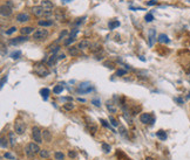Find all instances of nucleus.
Instances as JSON below:
<instances>
[{
  "instance_id": "obj_1",
  "label": "nucleus",
  "mask_w": 190,
  "mask_h": 160,
  "mask_svg": "<svg viewBox=\"0 0 190 160\" xmlns=\"http://www.w3.org/2000/svg\"><path fill=\"white\" fill-rule=\"evenodd\" d=\"M33 72L34 74H37L39 77H47L50 72L49 69L44 64V62H37L33 64Z\"/></svg>"
},
{
  "instance_id": "obj_2",
  "label": "nucleus",
  "mask_w": 190,
  "mask_h": 160,
  "mask_svg": "<svg viewBox=\"0 0 190 160\" xmlns=\"http://www.w3.org/2000/svg\"><path fill=\"white\" fill-rule=\"evenodd\" d=\"M40 147H39V144L37 143H29L27 144V146L25 147V153L27 154L28 158H34L39 152H40Z\"/></svg>"
},
{
  "instance_id": "obj_3",
  "label": "nucleus",
  "mask_w": 190,
  "mask_h": 160,
  "mask_svg": "<svg viewBox=\"0 0 190 160\" xmlns=\"http://www.w3.org/2000/svg\"><path fill=\"white\" fill-rule=\"evenodd\" d=\"M32 138L35 141L37 144H41L42 143V131L38 128V126H33L32 128Z\"/></svg>"
},
{
  "instance_id": "obj_4",
  "label": "nucleus",
  "mask_w": 190,
  "mask_h": 160,
  "mask_svg": "<svg viewBox=\"0 0 190 160\" xmlns=\"http://www.w3.org/2000/svg\"><path fill=\"white\" fill-rule=\"evenodd\" d=\"M48 36V30L47 29H37L35 32L33 33V39L37 41H41L47 39Z\"/></svg>"
},
{
  "instance_id": "obj_5",
  "label": "nucleus",
  "mask_w": 190,
  "mask_h": 160,
  "mask_svg": "<svg viewBox=\"0 0 190 160\" xmlns=\"http://www.w3.org/2000/svg\"><path fill=\"white\" fill-rule=\"evenodd\" d=\"M32 13L35 16H42V15H50L52 12H47L42 6H34L32 7Z\"/></svg>"
},
{
  "instance_id": "obj_6",
  "label": "nucleus",
  "mask_w": 190,
  "mask_h": 160,
  "mask_svg": "<svg viewBox=\"0 0 190 160\" xmlns=\"http://www.w3.org/2000/svg\"><path fill=\"white\" fill-rule=\"evenodd\" d=\"M140 122L142 124H148V125H153L155 122V117L151 113H141L140 116Z\"/></svg>"
},
{
  "instance_id": "obj_7",
  "label": "nucleus",
  "mask_w": 190,
  "mask_h": 160,
  "mask_svg": "<svg viewBox=\"0 0 190 160\" xmlns=\"http://www.w3.org/2000/svg\"><path fill=\"white\" fill-rule=\"evenodd\" d=\"M78 91L81 92V94H88V92L93 91V86H92V84L89 82H83V83L80 84Z\"/></svg>"
},
{
  "instance_id": "obj_8",
  "label": "nucleus",
  "mask_w": 190,
  "mask_h": 160,
  "mask_svg": "<svg viewBox=\"0 0 190 160\" xmlns=\"http://www.w3.org/2000/svg\"><path fill=\"white\" fill-rule=\"evenodd\" d=\"M14 130H15V133H18V134L25 133V131H26L25 123L21 122V120H16V122L14 123Z\"/></svg>"
},
{
  "instance_id": "obj_9",
  "label": "nucleus",
  "mask_w": 190,
  "mask_h": 160,
  "mask_svg": "<svg viewBox=\"0 0 190 160\" xmlns=\"http://www.w3.org/2000/svg\"><path fill=\"white\" fill-rule=\"evenodd\" d=\"M88 120V123H87V131H88V133H91L92 136H94L95 133H96V131H97V126H96V124L95 123H93L92 120L89 122V119L88 118H86Z\"/></svg>"
},
{
  "instance_id": "obj_10",
  "label": "nucleus",
  "mask_w": 190,
  "mask_h": 160,
  "mask_svg": "<svg viewBox=\"0 0 190 160\" xmlns=\"http://www.w3.org/2000/svg\"><path fill=\"white\" fill-rule=\"evenodd\" d=\"M91 46H92V43H91V41L89 40H81L80 42H79V45H78V48L80 49V50H84V49H88V48H91Z\"/></svg>"
},
{
  "instance_id": "obj_11",
  "label": "nucleus",
  "mask_w": 190,
  "mask_h": 160,
  "mask_svg": "<svg viewBox=\"0 0 190 160\" xmlns=\"http://www.w3.org/2000/svg\"><path fill=\"white\" fill-rule=\"evenodd\" d=\"M27 40H28V38H27V36H18V38L11 39V40H10V43H11V45H19V43L26 42Z\"/></svg>"
},
{
  "instance_id": "obj_12",
  "label": "nucleus",
  "mask_w": 190,
  "mask_h": 160,
  "mask_svg": "<svg viewBox=\"0 0 190 160\" xmlns=\"http://www.w3.org/2000/svg\"><path fill=\"white\" fill-rule=\"evenodd\" d=\"M16 21H18V22L29 21V15L27 13H19L18 15H16Z\"/></svg>"
},
{
  "instance_id": "obj_13",
  "label": "nucleus",
  "mask_w": 190,
  "mask_h": 160,
  "mask_svg": "<svg viewBox=\"0 0 190 160\" xmlns=\"http://www.w3.org/2000/svg\"><path fill=\"white\" fill-rule=\"evenodd\" d=\"M148 36H149V46L151 47L153 43H154V40L156 39V30L154 28H150L149 32H148Z\"/></svg>"
},
{
  "instance_id": "obj_14",
  "label": "nucleus",
  "mask_w": 190,
  "mask_h": 160,
  "mask_svg": "<svg viewBox=\"0 0 190 160\" xmlns=\"http://www.w3.org/2000/svg\"><path fill=\"white\" fill-rule=\"evenodd\" d=\"M0 9H1V15L3 16H10L12 14V8L8 5H3Z\"/></svg>"
},
{
  "instance_id": "obj_15",
  "label": "nucleus",
  "mask_w": 190,
  "mask_h": 160,
  "mask_svg": "<svg viewBox=\"0 0 190 160\" xmlns=\"http://www.w3.org/2000/svg\"><path fill=\"white\" fill-rule=\"evenodd\" d=\"M40 6H42L47 12H52V9H53V4H52L49 0H42Z\"/></svg>"
},
{
  "instance_id": "obj_16",
  "label": "nucleus",
  "mask_w": 190,
  "mask_h": 160,
  "mask_svg": "<svg viewBox=\"0 0 190 160\" xmlns=\"http://www.w3.org/2000/svg\"><path fill=\"white\" fill-rule=\"evenodd\" d=\"M68 53H69V55H72V56H78L80 54V49L78 47H69L68 48Z\"/></svg>"
},
{
  "instance_id": "obj_17",
  "label": "nucleus",
  "mask_w": 190,
  "mask_h": 160,
  "mask_svg": "<svg viewBox=\"0 0 190 160\" xmlns=\"http://www.w3.org/2000/svg\"><path fill=\"white\" fill-rule=\"evenodd\" d=\"M89 49H91V51H92V53H99V51H101V50H102V46H101L100 43H97V42H96V43H93V45L91 46V48H89Z\"/></svg>"
},
{
  "instance_id": "obj_18",
  "label": "nucleus",
  "mask_w": 190,
  "mask_h": 160,
  "mask_svg": "<svg viewBox=\"0 0 190 160\" xmlns=\"http://www.w3.org/2000/svg\"><path fill=\"white\" fill-rule=\"evenodd\" d=\"M42 137H44V141H47V143H49V141L52 140V134L48 130H44L42 131Z\"/></svg>"
},
{
  "instance_id": "obj_19",
  "label": "nucleus",
  "mask_w": 190,
  "mask_h": 160,
  "mask_svg": "<svg viewBox=\"0 0 190 160\" xmlns=\"http://www.w3.org/2000/svg\"><path fill=\"white\" fill-rule=\"evenodd\" d=\"M20 32H21V34L22 35H28V34H31V33H33L34 32V28L33 27H22L21 29H20Z\"/></svg>"
},
{
  "instance_id": "obj_20",
  "label": "nucleus",
  "mask_w": 190,
  "mask_h": 160,
  "mask_svg": "<svg viewBox=\"0 0 190 160\" xmlns=\"http://www.w3.org/2000/svg\"><path fill=\"white\" fill-rule=\"evenodd\" d=\"M159 42H161V43H169L170 42V40H169V38L165 34H160L159 35Z\"/></svg>"
},
{
  "instance_id": "obj_21",
  "label": "nucleus",
  "mask_w": 190,
  "mask_h": 160,
  "mask_svg": "<svg viewBox=\"0 0 190 160\" xmlns=\"http://www.w3.org/2000/svg\"><path fill=\"white\" fill-rule=\"evenodd\" d=\"M39 26H41V27L53 26V21H52V20H40V21H39Z\"/></svg>"
},
{
  "instance_id": "obj_22",
  "label": "nucleus",
  "mask_w": 190,
  "mask_h": 160,
  "mask_svg": "<svg viewBox=\"0 0 190 160\" xmlns=\"http://www.w3.org/2000/svg\"><path fill=\"white\" fill-rule=\"evenodd\" d=\"M8 139H10V144H11V146H15L16 139H15L14 132H10V133H8Z\"/></svg>"
},
{
  "instance_id": "obj_23",
  "label": "nucleus",
  "mask_w": 190,
  "mask_h": 160,
  "mask_svg": "<svg viewBox=\"0 0 190 160\" xmlns=\"http://www.w3.org/2000/svg\"><path fill=\"white\" fill-rule=\"evenodd\" d=\"M156 136H157L161 140H165V139H167V133H165V131H163V130H159V131L156 132Z\"/></svg>"
},
{
  "instance_id": "obj_24",
  "label": "nucleus",
  "mask_w": 190,
  "mask_h": 160,
  "mask_svg": "<svg viewBox=\"0 0 190 160\" xmlns=\"http://www.w3.org/2000/svg\"><path fill=\"white\" fill-rule=\"evenodd\" d=\"M40 94H41L42 98H44V99L46 101V99L48 98V95H49V89H47V88H44V89H41Z\"/></svg>"
},
{
  "instance_id": "obj_25",
  "label": "nucleus",
  "mask_w": 190,
  "mask_h": 160,
  "mask_svg": "<svg viewBox=\"0 0 190 160\" xmlns=\"http://www.w3.org/2000/svg\"><path fill=\"white\" fill-rule=\"evenodd\" d=\"M39 155H40L41 159H48L49 158V152L47 150H41L39 152Z\"/></svg>"
},
{
  "instance_id": "obj_26",
  "label": "nucleus",
  "mask_w": 190,
  "mask_h": 160,
  "mask_svg": "<svg viewBox=\"0 0 190 160\" xmlns=\"http://www.w3.org/2000/svg\"><path fill=\"white\" fill-rule=\"evenodd\" d=\"M101 147H102V151L105 153H109L110 152V145L107 144V143H102L101 144Z\"/></svg>"
},
{
  "instance_id": "obj_27",
  "label": "nucleus",
  "mask_w": 190,
  "mask_h": 160,
  "mask_svg": "<svg viewBox=\"0 0 190 160\" xmlns=\"http://www.w3.org/2000/svg\"><path fill=\"white\" fill-rule=\"evenodd\" d=\"M54 158H55V160H63L65 159V154L62 152H60V151H57V152H54Z\"/></svg>"
},
{
  "instance_id": "obj_28",
  "label": "nucleus",
  "mask_w": 190,
  "mask_h": 160,
  "mask_svg": "<svg viewBox=\"0 0 190 160\" xmlns=\"http://www.w3.org/2000/svg\"><path fill=\"white\" fill-rule=\"evenodd\" d=\"M21 56V51L20 50H16V51H13L12 54H11V57L13 59V60H18L19 57Z\"/></svg>"
},
{
  "instance_id": "obj_29",
  "label": "nucleus",
  "mask_w": 190,
  "mask_h": 160,
  "mask_svg": "<svg viewBox=\"0 0 190 160\" xmlns=\"http://www.w3.org/2000/svg\"><path fill=\"white\" fill-rule=\"evenodd\" d=\"M108 26H109V29H114V28H116V27L120 26V21H114V20H112V21H109Z\"/></svg>"
},
{
  "instance_id": "obj_30",
  "label": "nucleus",
  "mask_w": 190,
  "mask_h": 160,
  "mask_svg": "<svg viewBox=\"0 0 190 160\" xmlns=\"http://www.w3.org/2000/svg\"><path fill=\"white\" fill-rule=\"evenodd\" d=\"M63 91V86L62 85H57V86H54V89H53V92L54 94H61Z\"/></svg>"
},
{
  "instance_id": "obj_31",
  "label": "nucleus",
  "mask_w": 190,
  "mask_h": 160,
  "mask_svg": "<svg viewBox=\"0 0 190 160\" xmlns=\"http://www.w3.org/2000/svg\"><path fill=\"white\" fill-rule=\"evenodd\" d=\"M58 60V57H57V55L55 54H52V56L49 57V60H48V64L49 65H53L54 63H55V61Z\"/></svg>"
},
{
  "instance_id": "obj_32",
  "label": "nucleus",
  "mask_w": 190,
  "mask_h": 160,
  "mask_svg": "<svg viewBox=\"0 0 190 160\" xmlns=\"http://www.w3.org/2000/svg\"><path fill=\"white\" fill-rule=\"evenodd\" d=\"M7 139L5 137H1V149H6L8 146V143H7Z\"/></svg>"
},
{
  "instance_id": "obj_33",
  "label": "nucleus",
  "mask_w": 190,
  "mask_h": 160,
  "mask_svg": "<svg viewBox=\"0 0 190 160\" xmlns=\"http://www.w3.org/2000/svg\"><path fill=\"white\" fill-rule=\"evenodd\" d=\"M107 109H108L112 113H116V111H117V110H116V108H114V106H113L112 104H109V102L107 103Z\"/></svg>"
},
{
  "instance_id": "obj_34",
  "label": "nucleus",
  "mask_w": 190,
  "mask_h": 160,
  "mask_svg": "<svg viewBox=\"0 0 190 160\" xmlns=\"http://www.w3.org/2000/svg\"><path fill=\"white\" fill-rule=\"evenodd\" d=\"M144 19H146V21H147V22H151V21L154 20V16H153V14H151V13H148V14L144 16Z\"/></svg>"
},
{
  "instance_id": "obj_35",
  "label": "nucleus",
  "mask_w": 190,
  "mask_h": 160,
  "mask_svg": "<svg viewBox=\"0 0 190 160\" xmlns=\"http://www.w3.org/2000/svg\"><path fill=\"white\" fill-rule=\"evenodd\" d=\"M63 108L66 110H73L74 109V105L72 103H66V104H63Z\"/></svg>"
},
{
  "instance_id": "obj_36",
  "label": "nucleus",
  "mask_w": 190,
  "mask_h": 160,
  "mask_svg": "<svg viewBox=\"0 0 190 160\" xmlns=\"http://www.w3.org/2000/svg\"><path fill=\"white\" fill-rule=\"evenodd\" d=\"M78 32H79V29H78V28H74V29H72V32H71V34H69V38H73V39H75V36H76Z\"/></svg>"
},
{
  "instance_id": "obj_37",
  "label": "nucleus",
  "mask_w": 190,
  "mask_h": 160,
  "mask_svg": "<svg viewBox=\"0 0 190 160\" xmlns=\"http://www.w3.org/2000/svg\"><path fill=\"white\" fill-rule=\"evenodd\" d=\"M126 74H127V72H126L125 69H118L117 72H116V76H123Z\"/></svg>"
},
{
  "instance_id": "obj_38",
  "label": "nucleus",
  "mask_w": 190,
  "mask_h": 160,
  "mask_svg": "<svg viewBox=\"0 0 190 160\" xmlns=\"http://www.w3.org/2000/svg\"><path fill=\"white\" fill-rule=\"evenodd\" d=\"M68 155H69V158H71V159H75V158H76V155H78V153H76L75 151L71 150L69 152H68Z\"/></svg>"
},
{
  "instance_id": "obj_39",
  "label": "nucleus",
  "mask_w": 190,
  "mask_h": 160,
  "mask_svg": "<svg viewBox=\"0 0 190 160\" xmlns=\"http://www.w3.org/2000/svg\"><path fill=\"white\" fill-rule=\"evenodd\" d=\"M109 122H110V124H112L113 126H115V128H116V126H118V123H117V120H116V119H114L113 117H109Z\"/></svg>"
},
{
  "instance_id": "obj_40",
  "label": "nucleus",
  "mask_w": 190,
  "mask_h": 160,
  "mask_svg": "<svg viewBox=\"0 0 190 160\" xmlns=\"http://www.w3.org/2000/svg\"><path fill=\"white\" fill-rule=\"evenodd\" d=\"M74 41H75V39H73V38H68V40L65 41V46H69V45L73 43Z\"/></svg>"
},
{
  "instance_id": "obj_41",
  "label": "nucleus",
  "mask_w": 190,
  "mask_h": 160,
  "mask_svg": "<svg viewBox=\"0 0 190 160\" xmlns=\"http://www.w3.org/2000/svg\"><path fill=\"white\" fill-rule=\"evenodd\" d=\"M118 132L122 134V136H126V133H127V130L123 128V126H118Z\"/></svg>"
},
{
  "instance_id": "obj_42",
  "label": "nucleus",
  "mask_w": 190,
  "mask_h": 160,
  "mask_svg": "<svg viewBox=\"0 0 190 160\" xmlns=\"http://www.w3.org/2000/svg\"><path fill=\"white\" fill-rule=\"evenodd\" d=\"M100 123H101V125H102V126H105V128H108V129L110 128V126H109V124H108V123H107V122H106L105 119H100Z\"/></svg>"
},
{
  "instance_id": "obj_43",
  "label": "nucleus",
  "mask_w": 190,
  "mask_h": 160,
  "mask_svg": "<svg viewBox=\"0 0 190 160\" xmlns=\"http://www.w3.org/2000/svg\"><path fill=\"white\" fill-rule=\"evenodd\" d=\"M15 30H16V27H11L8 30H6V34H7V35H11V34H13Z\"/></svg>"
},
{
  "instance_id": "obj_44",
  "label": "nucleus",
  "mask_w": 190,
  "mask_h": 160,
  "mask_svg": "<svg viewBox=\"0 0 190 160\" xmlns=\"http://www.w3.org/2000/svg\"><path fill=\"white\" fill-rule=\"evenodd\" d=\"M4 157H5L6 159H10V160H14V155H13V154H11V153H8V152H7V153H5V155H4Z\"/></svg>"
},
{
  "instance_id": "obj_45",
  "label": "nucleus",
  "mask_w": 190,
  "mask_h": 160,
  "mask_svg": "<svg viewBox=\"0 0 190 160\" xmlns=\"http://www.w3.org/2000/svg\"><path fill=\"white\" fill-rule=\"evenodd\" d=\"M67 34H68V32H67V30H63V32L60 34V38H59V40H62V39H65V36H66Z\"/></svg>"
},
{
  "instance_id": "obj_46",
  "label": "nucleus",
  "mask_w": 190,
  "mask_h": 160,
  "mask_svg": "<svg viewBox=\"0 0 190 160\" xmlns=\"http://www.w3.org/2000/svg\"><path fill=\"white\" fill-rule=\"evenodd\" d=\"M92 103H93L95 106H101V102H100L99 99H93V101H92Z\"/></svg>"
},
{
  "instance_id": "obj_47",
  "label": "nucleus",
  "mask_w": 190,
  "mask_h": 160,
  "mask_svg": "<svg viewBox=\"0 0 190 160\" xmlns=\"http://www.w3.org/2000/svg\"><path fill=\"white\" fill-rule=\"evenodd\" d=\"M156 4H157L156 0H150V1L147 3V5H149V6H154V5H156Z\"/></svg>"
},
{
  "instance_id": "obj_48",
  "label": "nucleus",
  "mask_w": 190,
  "mask_h": 160,
  "mask_svg": "<svg viewBox=\"0 0 190 160\" xmlns=\"http://www.w3.org/2000/svg\"><path fill=\"white\" fill-rule=\"evenodd\" d=\"M61 101H65V102H67V101H68V102H71V103H72L73 98H72V97H62V98H61Z\"/></svg>"
},
{
  "instance_id": "obj_49",
  "label": "nucleus",
  "mask_w": 190,
  "mask_h": 160,
  "mask_svg": "<svg viewBox=\"0 0 190 160\" xmlns=\"http://www.w3.org/2000/svg\"><path fill=\"white\" fill-rule=\"evenodd\" d=\"M6 81H7V76H4V77H3V80H1V85H0V86H1V88H3Z\"/></svg>"
},
{
  "instance_id": "obj_50",
  "label": "nucleus",
  "mask_w": 190,
  "mask_h": 160,
  "mask_svg": "<svg viewBox=\"0 0 190 160\" xmlns=\"http://www.w3.org/2000/svg\"><path fill=\"white\" fill-rule=\"evenodd\" d=\"M66 57V55L63 54V53H61V54H59V56H58V60H63Z\"/></svg>"
},
{
  "instance_id": "obj_51",
  "label": "nucleus",
  "mask_w": 190,
  "mask_h": 160,
  "mask_svg": "<svg viewBox=\"0 0 190 160\" xmlns=\"http://www.w3.org/2000/svg\"><path fill=\"white\" fill-rule=\"evenodd\" d=\"M176 101H177V102H178V103H183V101H182V99H181V98H176Z\"/></svg>"
},
{
  "instance_id": "obj_52",
  "label": "nucleus",
  "mask_w": 190,
  "mask_h": 160,
  "mask_svg": "<svg viewBox=\"0 0 190 160\" xmlns=\"http://www.w3.org/2000/svg\"><path fill=\"white\" fill-rule=\"evenodd\" d=\"M146 160H155V159H154V158H150V157H147Z\"/></svg>"
},
{
  "instance_id": "obj_53",
  "label": "nucleus",
  "mask_w": 190,
  "mask_h": 160,
  "mask_svg": "<svg viewBox=\"0 0 190 160\" xmlns=\"http://www.w3.org/2000/svg\"><path fill=\"white\" fill-rule=\"evenodd\" d=\"M78 101H79V102H86L83 98H78Z\"/></svg>"
},
{
  "instance_id": "obj_54",
  "label": "nucleus",
  "mask_w": 190,
  "mask_h": 160,
  "mask_svg": "<svg viewBox=\"0 0 190 160\" xmlns=\"http://www.w3.org/2000/svg\"><path fill=\"white\" fill-rule=\"evenodd\" d=\"M72 160H74V159H72Z\"/></svg>"
}]
</instances>
